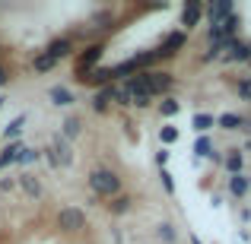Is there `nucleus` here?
<instances>
[{
    "label": "nucleus",
    "mask_w": 251,
    "mask_h": 244,
    "mask_svg": "<svg viewBox=\"0 0 251 244\" xmlns=\"http://www.w3.org/2000/svg\"><path fill=\"white\" fill-rule=\"evenodd\" d=\"M45 54H51L57 64L67 61V57H74V54H76V42H74V35H57V38H51L48 48H45Z\"/></svg>",
    "instance_id": "nucleus-9"
},
{
    "label": "nucleus",
    "mask_w": 251,
    "mask_h": 244,
    "mask_svg": "<svg viewBox=\"0 0 251 244\" xmlns=\"http://www.w3.org/2000/svg\"><path fill=\"white\" fill-rule=\"evenodd\" d=\"M248 51H251V42H248Z\"/></svg>",
    "instance_id": "nucleus-42"
},
{
    "label": "nucleus",
    "mask_w": 251,
    "mask_h": 244,
    "mask_svg": "<svg viewBox=\"0 0 251 244\" xmlns=\"http://www.w3.org/2000/svg\"><path fill=\"white\" fill-rule=\"evenodd\" d=\"M16 190H23V197H29L32 203H38L45 197V184L35 171H19L16 175Z\"/></svg>",
    "instance_id": "nucleus-7"
},
{
    "label": "nucleus",
    "mask_w": 251,
    "mask_h": 244,
    "mask_svg": "<svg viewBox=\"0 0 251 244\" xmlns=\"http://www.w3.org/2000/svg\"><path fill=\"white\" fill-rule=\"evenodd\" d=\"M232 13H235V3H232V0H216V3L203 6V19H207V25H220V22H226Z\"/></svg>",
    "instance_id": "nucleus-10"
},
{
    "label": "nucleus",
    "mask_w": 251,
    "mask_h": 244,
    "mask_svg": "<svg viewBox=\"0 0 251 244\" xmlns=\"http://www.w3.org/2000/svg\"><path fill=\"white\" fill-rule=\"evenodd\" d=\"M16 190V177H0V194H10Z\"/></svg>",
    "instance_id": "nucleus-33"
},
{
    "label": "nucleus",
    "mask_w": 251,
    "mask_h": 244,
    "mask_svg": "<svg viewBox=\"0 0 251 244\" xmlns=\"http://www.w3.org/2000/svg\"><path fill=\"white\" fill-rule=\"evenodd\" d=\"M248 184H251V175H248Z\"/></svg>",
    "instance_id": "nucleus-41"
},
{
    "label": "nucleus",
    "mask_w": 251,
    "mask_h": 244,
    "mask_svg": "<svg viewBox=\"0 0 251 244\" xmlns=\"http://www.w3.org/2000/svg\"><path fill=\"white\" fill-rule=\"evenodd\" d=\"M57 67V61L51 54H45V51H38L35 57H32V70H35L38 76H45V73H51V70Z\"/></svg>",
    "instance_id": "nucleus-23"
},
{
    "label": "nucleus",
    "mask_w": 251,
    "mask_h": 244,
    "mask_svg": "<svg viewBox=\"0 0 251 244\" xmlns=\"http://www.w3.org/2000/svg\"><path fill=\"white\" fill-rule=\"evenodd\" d=\"M245 114H239V111H223L220 117H216V127L226 130V133H235V130H245Z\"/></svg>",
    "instance_id": "nucleus-17"
},
{
    "label": "nucleus",
    "mask_w": 251,
    "mask_h": 244,
    "mask_svg": "<svg viewBox=\"0 0 251 244\" xmlns=\"http://www.w3.org/2000/svg\"><path fill=\"white\" fill-rule=\"evenodd\" d=\"M105 209H108L111 216H127L130 209H134V197L130 194H118V197H111V200L105 203Z\"/></svg>",
    "instance_id": "nucleus-19"
},
{
    "label": "nucleus",
    "mask_w": 251,
    "mask_h": 244,
    "mask_svg": "<svg viewBox=\"0 0 251 244\" xmlns=\"http://www.w3.org/2000/svg\"><path fill=\"white\" fill-rule=\"evenodd\" d=\"M223 57V42L220 44H207V51L201 54V64H213V61H220Z\"/></svg>",
    "instance_id": "nucleus-30"
},
{
    "label": "nucleus",
    "mask_w": 251,
    "mask_h": 244,
    "mask_svg": "<svg viewBox=\"0 0 251 244\" xmlns=\"http://www.w3.org/2000/svg\"><path fill=\"white\" fill-rule=\"evenodd\" d=\"M191 127H194L197 136H207L210 127H216V114H210V111H197V114L191 117Z\"/></svg>",
    "instance_id": "nucleus-20"
},
{
    "label": "nucleus",
    "mask_w": 251,
    "mask_h": 244,
    "mask_svg": "<svg viewBox=\"0 0 251 244\" xmlns=\"http://www.w3.org/2000/svg\"><path fill=\"white\" fill-rule=\"evenodd\" d=\"M48 102L54 108H74L76 105V92L70 86H48Z\"/></svg>",
    "instance_id": "nucleus-13"
},
{
    "label": "nucleus",
    "mask_w": 251,
    "mask_h": 244,
    "mask_svg": "<svg viewBox=\"0 0 251 244\" xmlns=\"http://www.w3.org/2000/svg\"><path fill=\"white\" fill-rule=\"evenodd\" d=\"M178 111H181V102H178L175 95H166L159 105H156V114L166 117V121H169V117H178Z\"/></svg>",
    "instance_id": "nucleus-22"
},
{
    "label": "nucleus",
    "mask_w": 251,
    "mask_h": 244,
    "mask_svg": "<svg viewBox=\"0 0 251 244\" xmlns=\"http://www.w3.org/2000/svg\"><path fill=\"white\" fill-rule=\"evenodd\" d=\"M213 153H216V146H213V140H210V133L194 140V155L197 159H213Z\"/></svg>",
    "instance_id": "nucleus-24"
},
{
    "label": "nucleus",
    "mask_w": 251,
    "mask_h": 244,
    "mask_svg": "<svg viewBox=\"0 0 251 244\" xmlns=\"http://www.w3.org/2000/svg\"><path fill=\"white\" fill-rule=\"evenodd\" d=\"M184 44H188V32H181V29H172L166 38H162L159 44L153 48V57H156V64L159 61H172V57H178L184 51Z\"/></svg>",
    "instance_id": "nucleus-5"
},
{
    "label": "nucleus",
    "mask_w": 251,
    "mask_h": 244,
    "mask_svg": "<svg viewBox=\"0 0 251 244\" xmlns=\"http://www.w3.org/2000/svg\"><path fill=\"white\" fill-rule=\"evenodd\" d=\"M201 19H203V3H201V0H184L181 16H178L181 32H194L197 25H201Z\"/></svg>",
    "instance_id": "nucleus-8"
},
{
    "label": "nucleus",
    "mask_w": 251,
    "mask_h": 244,
    "mask_svg": "<svg viewBox=\"0 0 251 244\" xmlns=\"http://www.w3.org/2000/svg\"><path fill=\"white\" fill-rule=\"evenodd\" d=\"M42 162H48V168L64 171L74 165V143H67L61 133H51L48 136V146L42 149Z\"/></svg>",
    "instance_id": "nucleus-2"
},
{
    "label": "nucleus",
    "mask_w": 251,
    "mask_h": 244,
    "mask_svg": "<svg viewBox=\"0 0 251 244\" xmlns=\"http://www.w3.org/2000/svg\"><path fill=\"white\" fill-rule=\"evenodd\" d=\"M80 83L92 86V89H102V86H111V83H115V76H111V67H96L92 73H86Z\"/></svg>",
    "instance_id": "nucleus-18"
},
{
    "label": "nucleus",
    "mask_w": 251,
    "mask_h": 244,
    "mask_svg": "<svg viewBox=\"0 0 251 244\" xmlns=\"http://www.w3.org/2000/svg\"><path fill=\"white\" fill-rule=\"evenodd\" d=\"M10 80H13V73H10V67H6L3 61H0V89H6L10 86Z\"/></svg>",
    "instance_id": "nucleus-32"
},
{
    "label": "nucleus",
    "mask_w": 251,
    "mask_h": 244,
    "mask_svg": "<svg viewBox=\"0 0 251 244\" xmlns=\"http://www.w3.org/2000/svg\"><path fill=\"white\" fill-rule=\"evenodd\" d=\"M150 105H153V98H150V95H147V92H143V89L130 95V108H137V111H147Z\"/></svg>",
    "instance_id": "nucleus-29"
},
{
    "label": "nucleus",
    "mask_w": 251,
    "mask_h": 244,
    "mask_svg": "<svg viewBox=\"0 0 251 244\" xmlns=\"http://www.w3.org/2000/svg\"><path fill=\"white\" fill-rule=\"evenodd\" d=\"M32 162H42V149L25 146V143H23V149H19V155H16V165L23 168V165H32Z\"/></svg>",
    "instance_id": "nucleus-25"
},
{
    "label": "nucleus",
    "mask_w": 251,
    "mask_h": 244,
    "mask_svg": "<svg viewBox=\"0 0 251 244\" xmlns=\"http://www.w3.org/2000/svg\"><path fill=\"white\" fill-rule=\"evenodd\" d=\"M3 105H6V95H3V92H0V111H3Z\"/></svg>",
    "instance_id": "nucleus-38"
},
{
    "label": "nucleus",
    "mask_w": 251,
    "mask_h": 244,
    "mask_svg": "<svg viewBox=\"0 0 251 244\" xmlns=\"http://www.w3.org/2000/svg\"><path fill=\"white\" fill-rule=\"evenodd\" d=\"M159 184H162V190H166L169 197H175V177H172L166 168H159Z\"/></svg>",
    "instance_id": "nucleus-31"
},
{
    "label": "nucleus",
    "mask_w": 251,
    "mask_h": 244,
    "mask_svg": "<svg viewBox=\"0 0 251 244\" xmlns=\"http://www.w3.org/2000/svg\"><path fill=\"white\" fill-rule=\"evenodd\" d=\"M226 194L232 197V200H245V197L251 194L248 175H232V177H226Z\"/></svg>",
    "instance_id": "nucleus-16"
},
{
    "label": "nucleus",
    "mask_w": 251,
    "mask_h": 244,
    "mask_svg": "<svg viewBox=\"0 0 251 244\" xmlns=\"http://www.w3.org/2000/svg\"><path fill=\"white\" fill-rule=\"evenodd\" d=\"M86 184H89V190H92L96 200H111V197H118L124 190V177L118 175L115 168H108V165H96V168H89Z\"/></svg>",
    "instance_id": "nucleus-1"
},
{
    "label": "nucleus",
    "mask_w": 251,
    "mask_h": 244,
    "mask_svg": "<svg viewBox=\"0 0 251 244\" xmlns=\"http://www.w3.org/2000/svg\"><path fill=\"white\" fill-rule=\"evenodd\" d=\"M239 222H242V225H248V222H251V206H242L239 209Z\"/></svg>",
    "instance_id": "nucleus-34"
},
{
    "label": "nucleus",
    "mask_w": 251,
    "mask_h": 244,
    "mask_svg": "<svg viewBox=\"0 0 251 244\" xmlns=\"http://www.w3.org/2000/svg\"><path fill=\"white\" fill-rule=\"evenodd\" d=\"M102 54H105V42H102V38H99V42H89L83 51H76V61H74L76 80H83L86 73H92V70L102 64Z\"/></svg>",
    "instance_id": "nucleus-4"
},
{
    "label": "nucleus",
    "mask_w": 251,
    "mask_h": 244,
    "mask_svg": "<svg viewBox=\"0 0 251 244\" xmlns=\"http://www.w3.org/2000/svg\"><path fill=\"white\" fill-rule=\"evenodd\" d=\"M220 165H223V171H226V177H232V175H245V155H242V149H239V146L226 149Z\"/></svg>",
    "instance_id": "nucleus-12"
},
{
    "label": "nucleus",
    "mask_w": 251,
    "mask_h": 244,
    "mask_svg": "<svg viewBox=\"0 0 251 244\" xmlns=\"http://www.w3.org/2000/svg\"><path fill=\"white\" fill-rule=\"evenodd\" d=\"M105 29H111V13L108 10L96 13V16L89 19V32H105Z\"/></svg>",
    "instance_id": "nucleus-26"
},
{
    "label": "nucleus",
    "mask_w": 251,
    "mask_h": 244,
    "mask_svg": "<svg viewBox=\"0 0 251 244\" xmlns=\"http://www.w3.org/2000/svg\"><path fill=\"white\" fill-rule=\"evenodd\" d=\"M166 162H169V149H159V153H156V165L166 168Z\"/></svg>",
    "instance_id": "nucleus-35"
},
{
    "label": "nucleus",
    "mask_w": 251,
    "mask_h": 244,
    "mask_svg": "<svg viewBox=\"0 0 251 244\" xmlns=\"http://www.w3.org/2000/svg\"><path fill=\"white\" fill-rule=\"evenodd\" d=\"M83 130H86V124H83V117H80V114H67V117L61 121V136H64L67 143L80 140Z\"/></svg>",
    "instance_id": "nucleus-14"
},
{
    "label": "nucleus",
    "mask_w": 251,
    "mask_h": 244,
    "mask_svg": "<svg viewBox=\"0 0 251 244\" xmlns=\"http://www.w3.org/2000/svg\"><path fill=\"white\" fill-rule=\"evenodd\" d=\"M140 76V86H143V92H147L150 98H166L172 95V89H175V76L169 73V70H143V73H137Z\"/></svg>",
    "instance_id": "nucleus-3"
},
{
    "label": "nucleus",
    "mask_w": 251,
    "mask_h": 244,
    "mask_svg": "<svg viewBox=\"0 0 251 244\" xmlns=\"http://www.w3.org/2000/svg\"><path fill=\"white\" fill-rule=\"evenodd\" d=\"M239 149H242V155H245V153H251V136H248V140H245V143H242V146H239Z\"/></svg>",
    "instance_id": "nucleus-36"
},
{
    "label": "nucleus",
    "mask_w": 251,
    "mask_h": 244,
    "mask_svg": "<svg viewBox=\"0 0 251 244\" xmlns=\"http://www.w3.org/2000/svg\"><path fill=\"white\" fill-rule=\"evenodd\" d=\"M156 238H159V244H178V225L169 219H162L159 225H156Z\"/></svg>",
    "instance_id": "nucleus-21"
},
{
    "label": "nucleus",
    "mask_w": 251,
    "mask_h": 244,
    "mask_svg": "<svg viewBox=\"0 0 251 244\" xmlns=\"http://www.w3.org/2000/svg\"><path fill=\"white\" fill-rule=\"evenodd\" d=\"M159 143H162V146H172V143H178V127H175V124H166V127H159Z\"/></svg>",
    "instance_id": "nucleus-27"
},
{
    "label": "nucleus",
    "mask_w": 251,
    "mask_h": 244,
    "mask_svg": "<svg viewBox=\"0 0 251 244\" xmlns=\"http://www.w3.org/2000/svg\"><path fill=\"white\" fill-rule=\"evenodd\" d=\"M54 228L64 235H80L86 228V213L80 206H64L61 213L54 216Z\"/></svg>",
    "instance_id": "nucleus-6"
},
{
    "label": "nucleus",
    "mask_w": 251,
    "mask_h": 244,
    "mask_svg": "<svg viewBox=\"0 0 251 244\" xmlns=\"http://www.w3.org/2000/svg\"><path fill=\"white\" fill-rule=\"evenodd\" d=\"M191 244H203V241H201V235H191Z\"/></svg>",
    "instance_id": "nucleus-37"
},
{
    "label": "nucleus",
    "mask_w": 251,
    "mask_h": 244,
    "mask_svg": "<svg viewBox=\"0 0 251 244\" xmlns=\"http://www.w3.org/2000/svg\"><path fill=\"white\" fill-rule=\"evenodd\" d=\"M0 54H3V42H0Z\"/></svg>",
    "instance_id": "nucleus-40"
},
{
    "label": "nucleus",
    "mask_w": 251,
    "mask_h": 244,
    "mask_svg": "<svg viewBox=\"0 0 251 244\" xmlns=\"http://www.w3.org/2000/svg\"><path fill=\"white\" fill-rule=\"evenodd\" d=\"M25 121H29V117H25V114H16V117H13V121L6 124L3 130H0V140H3V146H6V143H19V140H23Z\"/></svg>",
    "instance_id": "nucleus-15"
},
{
    "label": "nucleus",
    "mask_w": 251,
    "mask_h": 244,
    "mask_svg": "<svg viewBox=\"0 0 251 244\" xmlns=\"http://www.w3.org/2000/svg\"><path fill=\"white\" fill-rule=\"evenodd\" d=\"M235 95H239L242 102H251V76H239V80H235Z\"/></svg>",
    "instance_id": "nucleus-28"
},
{
    "label": "nucleus",
    "mask_w": 251,
    "mask_h": 244,
    "mask_svg": "<svg viewBox=\"0 0 251 244\" xmlns=\"http://www.w3.org/2000/svg\"><path fill=\"white\" fill-rule=\"evenodd\" d=\"M245 130H248V133H251V117H248V121H245Z\"/></svg>",
    "instance_id": "nucleus-39"
},
{
    "label": "nucleus",
    "mask_w": 251,
    "mask_h": 244,
    "mask_svg": "<svg viewBox=\"0 0 251 244\" xmlns=\"http://www.w3.org/2000/svg\"><path fill=\"white\" fill-rule=\"evenodd\" d=\"M115 92H118V83L102 86V89H92L89 108L96 111V114H108V111H111V98H115Z\"/></svg>",
    "instance_id": "nucleus-11"
}]
</instances>
